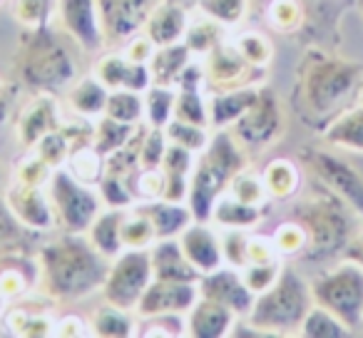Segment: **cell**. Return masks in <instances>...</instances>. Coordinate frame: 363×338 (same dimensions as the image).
Returning a JSON list of instances; mask_svg holds the SVG:
<instances>
[{"label": "cell", "instance_id": "obj_1", "mask_svg": "<svg viewBox=\"0 0 363 338\" xmlns=\"http://www.w3.org/2000/svg\"><path fill=\"white\" fill-rule=\"evenodd\" d=\"M107 257H102L90 239L67 234L45 244L38 257L40 286L57 301H75L90 296L107 276Z\"/></svg>", "mask_w": 363, "mask_h": 338}, {"label": "cell", "instance_id": "obj_2", "mask_svg": "<svg viewBox=\"0 0 363 338\" xmlns=\"http://www.w3.org/2000/svg\"><path fill=\"white\" fill-rule=\"evenodd\" d=\"M363 80V67L358 62L311 52L301 62L296 85V102L303 122L326 130L336 115L346 110L348 100L356 95Z\"/></svg>", "mask_w": 363, "mask_h": 338}, {"label": "cell", "instance_id": "obj_3", "mask_svg": "<svg viewBox=\"0 0 363 338\" xmlns=\"http://www.w3.org/2000/svg\"><path fill=\"white\" fill-rule=\"evenodd\" d=\"M21 82L33 92H55L75 80L77 62L70 45L50 26L26 30L16 57Z\"/></svg>", "mask_w": 363, "mask_h": 338}, {"label": "cell", "instance_id": "obj_4", "mask_svg": "<svg viewBox=\"0 0 363 338\" xmlns=\"http://www.w3.org/2000/svg\"><path fill=\"white\" fill-rule=\"evenodd\" d=\"M346 207L341 197L316 179V192L294 209V219L306 232V252L301 254L306 261H326L343 254L353 237Z\"/></svg>", "mask_w": 363, "mask_h": 338}, {"label": "cell", "instance_id": "obj_5", "mask_svg": "<svg viewBox=\"0 0 363 338\" xmlns=\"http://www.w3.org/2000/svg\"><path fill=\"white\" fill-rule=\"evenodd\" d=\"M311 306V286L294 269L281 266V274H279L277 281L267 291L257 293L247 321L254 328H259L264 336L294 333L301 328Z\"/></svg>", "mask_w": 363, "mask_h": 338}, {"label": "cell", "instance_id": "obj_6", "mask_svg": "<svg viewBox=\"0 0 363 338\" xmlns=\"http://www.w3.org/2000/svg\"><path fill=\"white\" fill-rule=\"evenodd\" d=\"M313 303L333 316H338L348 328H363V269L351 261L323 271L311 283Z\"/></svg>", "mask_w": 363, "mask_h": 338}, {"label": "cell", "instance_id": "obj_7", "mask_svg": "<svg viewBox=\"0 0 363 338\" xmlns=\"http://www.w3.org/2000/svg\"><path fill=\"white\" fill-rule=\"evenodd\" d=\"M48 197H50L55 224H60L67 234H87L97 214L102 212L100 194L82 184L70 169H52L48 179Z\"/></svg>", "mask_w": 363, "mask_h": 338}, {"label": "cell", "instance_id": "obj_8", "mask_svg": "<svg viewBox=\"0 0 363 338\" xmlns=\"http://www.w3.org/2000/svg\"><path fill=\"white\" fill-rule=\"evenodd\" d=\"M155 278L150 249H122L112 259L107 276L102 281V296L112 306L135 311L137 301Z\"/></svg>", "mask_w": 363, "mask_h": 338}, {"label": "cell", "instance_id": "obj_9", "mask_svg": "<svg viewBox=\"0 0 363 338\" xmlns=\"http://www.w3.org/2000/svg\"><path fill=\"white\" fill-rule=\"evenodd\" d=\"M227 130L232 132L234 140L242 145L247 154L249 152H257V154L264 152L284 130V117L277 95L269 87H259V95L252 102V107Z\"/></svg>", "mask_w": 363, "mask_h": 338}, {"label": "cell", "instance_id": "obj_10", "mask_svg": "<svg viewBox=\"0 0 363 338\" xmlns=\"http://www.w3.org/2000/svg\"><path fill=\"white\" fill-rule=\"evenodd\" d=\"M301 159L306 162V167L323 187H328L348 204V209L363 217V177L346 159L326 150H313V147L301 152Z\"/></svg>", "mask_w": 363, "mask_h": 338}, {"label": "cell", "instance_id": "obj_11", "mask_svg": "<svg viewBox=\"0 0 363 338\" xmlns=\"http://www.w3.org/2000/svg\"><path fill=\"white\" fill-rule=\"evenodd\" d=\"M160 3L162 0H97L107 45L132 40Z\"/></svg>", "mask_w": 363, "mask_h": 338}, {"label": "cell", "instance_id": "obj_12", "mask_svg": "<svg viewBox=\"0 0 363 338\" xmlns=\"http://www.w3.org/2000/svg\"><path fill=\"white\" fill-rule=\"evenodd\" d=\"M264 67H254L252 62H247L242 57V52L237 50V45H227L219 43L212 52L207 55L204 62V72H207V87H212V92H224L234 90V87H247L257 85V80L262 77Z\"/></svg>", "mask_w": 363, "mask_h": 338}, {"label": "cell", "instance_id": "obj_13", "mask_svg": "<svg viewBox=\"0 0 363 338\" xmlns=\"http://www.w3.org/2000/svg\"><path fill=\"white\" fill-rule=\"evenodd\" d=\"M57 16L62 30L82 47V52H95L107 45L97 0H57Z\"/></svg>", "mask_w": 363, "mask_h": 338}, {"label": "cell", "instance_id": "obj_14", "mask_svg": "<svg viewBox=\"0 0 363 338\" xmlns=\"http://www.w3.org/2000/svg\"><path fill=\"white\" fill-rule=\"evenodd\" d=\"M199 298V281H162L152 278L137 301L135 311L140 318H152L160 313H187Z\"/></svg>", "mask_w": 363, "mask_h": 338}, {"label": "cell", "instance_id": "obj_15", "mask_svg": "<svg viewBox=\"0 0 363 338\" xmlns=\"http://www.w3.org/2000/svg\"><path fill=\"white\" fill-rule=\"evenodd\" d=\"M199 296H207V298H212V301L224 303V306L232 308L239 318V316H249L257 293L244 283L239 269L219 266L209 274H202V278H199Z\"/></svg>", "mask_w": 363, "mask_h": 338}, {"label": "cell", "instance_id": "obj_16", "mask_svg": "<svg viewBox=\"0 0 363 338\" xmlns=\"http://www.w3.org/2000/svg\"><path fill=\"white\" fill-rule=\"evenodd\" d=\"M227 189H229V179L224 174H219L214 167H209L199 157L192 177H189V194H187V204L194 222H212L214 204H217V199Z\"/></svg>", "mask_w": 363, "mask_h": 338}, {"label": "cell", "instance_id": "obj_17", "mask_svg": "<svg viewBox=\"0 0 363 338\" xmlns=\"http://www.w3.org/2000/svg\"><path fill=\"white\" fill-rule=\"evenodd\" d=\"M179 247L199 274H209L224 264L222 237L207 222H192L179 234Z\"/></svg>", "mask_w": 363, "mask_h": 338}, {"label": "cell", "instance_id": "obj_18", "mask_svg": "<svg viewBox=\"0 0 363 338\" xmlns=\"http://www.w3.org/2000/svg\"><path fill=\"white\" fill-rule=\"evenodd\" d=\"M13 214L33 232H50L55 227V212L48 192L43 187H28V184H13L6 194Z\"/></svg>", "mask_w": 363, "mask_h": 338}, {"label": "cell", "instance_id": "obj_19", "mask_svg": "<svg viewBox=\"0 0 363 338\" xmlns=\"http://www.w3.org/2000/svg\"><path fill=\"white\" fill-rule=\"evenodd\" d=\"M18 140L26 150H33L48 132L60 127V115H57V102L52 100V92H38V97L30 105L23 107L18 115Z\"/></svg>", "mask_w": 363, "mask_h": 338}, {"label": "cell", "instance_id": "obj_20", "mask_svg": "<svg viewBox=\"0 0 363 338\" xmlns=\"http://www.w3.org/2000/svg\"><path fill=\"white\" fill-rule=\"evenodd\" d=\"M237 313L224 303L199 296L197 303L187 311V333L192 338H224L229 336Z\"/></svg>", "mask_w": 363, "mask_h": 338}, {"label": "cell", "instance_id": "obj_21", "mask_svg": "<svg viewBox=\"0 0 363 338\" xmlns=\"http://www.w3.org/2000/svg\"><path fill=\"white\" fill-rule=\"evenodd\" d=\"M187 11L182 3L177 0H162L160 6L152 11V16L145 23V35L150 38V43L155 47H164L172 43L184 40V33H187Z\"/></svg>", "mask_w": 363, "mask_h": 338}, {"label": "cell", "instance_id": "obj_22", "mask_svg": "<svg viewBox=\"0 0 363 338\" xmlns=\"http://www.w3.org/2000/svg\"><path fill=\"white\" fill-rule=\"evenodd\" d=\"M155 278L162 281H199L202 274L192 266L179 247V239H157L150 249Z\"/></svg>", "mask_w": 363, "mask_h": 338}, {"label": "cell", "instance_id": "obj_23", "mask_svg": "<svg viewBox=\"0 0 363 338\" xmlns=\"http://www.w3.org/2000/svg\"><path fill=\"white\" fill-rule=\"evenodd\" d=\"M259 87L247 85V87H234V90L214 92L212 102H209V125L217 130H227L232 127L244 112L252 107V102L257 100Z\"/></svg>", "mask_w": 363, "mask_h": 338}, {"label": "cell", "instance_id": "obj_24", "mask_svg": "<svg viewBox=\"0 0 363 338\" xmlns=\"http://www.w3.org/2000/svg\"><path fill=\"white\" fill-rule=\"evenodd\" d=\"M145 214L152 219L157 239H177L189 224L194 222L189 207L182 202H167V199H155V202L142 204Z\"/></svg>", "mask_w": 363, "mask_h": 338}, {"label": "cell", "instance_id": "obj_25", "mask_svg": "<svg viewBox=\"0 0 363 338\" xmlns=\"http://www.w3.org/2000/svg\"><path fill=\"white\" fill-rule=\"evenodd\" d=\"M192 62V50L182 43H172V45L164 47H155L150 57V72H152V85H167L174 87L177 80H179L182 70Z\"/></svg>", "mask_w": 363, "mask_h": 338}, {"label": "cell", "instance_id": "obj_26", "mask_svg": "<svg viewBox=\"0 0 363 338\" xmlns=\"http://www.w3.org/2000/svg\"><path fill=\"white\" fill-rule=\"evenodd\" d=\"M323 137L331 147L363 152V105L346 107L341 115L333 117L323 130Z\"/></svg>", "mask_w": 363, "mask_h": 338}, {"label": "cell", "instance_id": "obj_27", "mask_svg": "<svg viewBox=\"0 0 363 338\" xmlns=\"http://www.w3.org/2000/svg\"><path fill=\"white\" fill-rule=\"evenodd\" d=\"M122 219H125V209H110L97 214V219L92 222V227L87 229V237H90L92 247L107 259H115L122 252Z\"/></svg>", "mask_w": 363, "mask_h": 338}, {"label": "cell", "instance_id": "obj_28", "mask_svg": "<svg viewBox=\"0 0 363 338\" xmlns=\"http://www.w3.org/2000/svg\"><path fill=\"white\" fill-rule=\"evenodd\" d=\"M262 217H264V207L239 202L232 194H222L212 212V222L219 229H252L262 222Z\"/></svg>", "mask_w": 363, "mask_h": 338}, {"label": "cell", "instance_id": "obj_29", "mask_svg": "<svg viewBox=\"0 0 363 338\" xmlns=\"http://www.w3.org/2000/svg\"><path fill=\"white\" fill-rule=\"evenodd\" d=\"M262 179L272 199H291L301 187V172L289 159H272L264 167Z\"/></svg>", "mask_w": 363, "mask_h": 338}, {"label": "cell", "instance_id": "obj_30", "mask_svg": "<svg viewBox=\"0 0 363 338\" xmlns=\"http://www.w3.org/2000/svg\"><path fill=\"white\" fill-rule=\"evenodd\" d=\"M107 97H110V90L97 77H82L70 90L67 100H70V107L75 115L95 117V115H105Z\"/></svg>", "mask_w": 363, "mask_h": 338}, {"label": "cell", "instance_id": "obj_31", "mask_svg": "<svg viewBox=\"0 0 363 338\" xmlns=\"http://www.w3.org/2000/svg\"><path fill=\"white\" fill-rule=\"evenodd\" d=\"M30 234H38V232L28 229L26 224L13 214L8 199L0 197V259L13 257V254H23V249H28Z\"/></svg>", "mask_w": 363, "mask_h": 338}, {"label": "cell", "instance_id": "obj_32", "mask_svg": "<svg viewBox=\"0 0 363 338\" xmlns=\"http://www.w3.org/2000/svg\"><path fill=\"white\" fill-rule=\"evenodd\" d=\"M92 333L95 336H105V338H127L135 333V321L130 318V311L120 306H112L105 303L95 311L90 323Z\"/></svg>", "mask_w": 363, "mask_h": 338}, {"label": "cell", "instance_id": "obj_33", "mask_svg": "<svg viewBox=\"0 0 363 338\" xmlns=\"http://www.w3.org/2000/svg\"><path fill=\"white\" fill-rule=\"evenodd\" d=\"M298 333L306 338H348L351 336V328L341 321L338 316H333L331 311L316 306L313 303L311 311L306 313Z\"/></svg>", "mask_w": 363, "mask_h": 338}, {"label": "cell", "instance_id": "obj_34", "mask_svg": "<svg viewBox=\"0 0 363 338\" xmlns=\"http://www.w3.org/2000/svg\"><path fill=\"white\" fill-rule=\"evenodd\" d=\"M137 132L135 125H127V122H117L112 117H102L95 125V135H92V147L100 152L102 157H107L110 152L125 147L132 140V135Z\"/></svg>", "mask_w": 363, "mask_h": 338}, {"label": "cell", "instance_id": "obj_35", "mask_svg": "<svg viewBox=\"0 0 363 338\" xmlns=\"http://www.w3.org/2000/svg\"><path fill=\"white\" fill-rule=\"evenodd\" d=\"M67 164H70V172L75 174L82 184H87V187H95V184H100V179L105 177V157L92 145L72 150L70 157H67Z\"/></svg>", "mask_w": 363, "mask_h": 338}, {"label": "cell", "instance_id": "obj_36", "mask_svg": "<svg viewBox=\"0 0 363 338\" xmlns=\"http://www.w3.org/2000/svg\"><path fill=\"white\" fill-rule=\"evenodd\" d=\"M122 247L125 249H150L157 242L155 227H152V219L145 214V209H132L125 212L122 219Z\"/></svg>", "mask_w": 363, "mask_h": 338}, {"label": "cell", "instance_id": "obj_37", "mask_svg": "<svg viewBox=\"0 0 363 338\" xmlns=\"http://www.w3.org/2000/svg\"><path fill=\"white\" fill-rule=\"evenodd\" d=\"M177 90L167 85H152L145 97V115L150 127H167L174 120Z\"/></svg>", "mask_w": 363, "mask_h": 338}, {"label": "cell", "instance_id": "obj_38", "mask_svg": "<svg viewBox=\"0 0 363 338\" xmlns=\"http://www.w3.org/2000/svg\"><path fill=\"white\" fill-rule=\"evenodd\" d=\"M222 43V26L212 18L204 16V21L189 23L187 33H184V45L192 50V55L207 57L214 47Z\"/></svg>", "mask_w": 363, "mask_h": 338}, {"label": "cell", "instance_id": "obj_39", "mask_svg": "<svg viewBox=\"0 0 363 338\" xmlns=\"http://www.w3.org/2000/svg\"><path fill=\"white\" fill-rule=\"evenodd\" d=\"M105 115L112 117L117 122H127V125H137L145 115V100L140 97V92L132 90H110L107 97Z\"/></svg>", "mask_w": 363, "mask_h": 338}, {"label": "cell", "instance_id": "obj_40", "mask_svg": "<svg viewBox=\"0 0 363 338\" xmlns=\"http://www.w3.org/2000/svg\"><path fill=\"white\" fill-rule=\"evenodd\" d=\"M174 120L209 127V105L204 102L202 90H177Z\"/></svg>", "mask_w": 363, "mask_h": 338}, {"label": "cell", "instance_id": "obj_41", "mask_svg": "<svg viewBox=\"0 0 363 338\" xmlns=\"http://www.w3.org/2000/svg\"><path fill=\"white\" fill-rule=\"evenodd\" d=\"M55 11H57V0H16V3H13L16 21L21 23L26 30L50 26Z\"/></svg>", "mask_w": 363, "mask_h": 338}, {"label": "cell", "instance_id": "obj_42", "mask_svg": "<svg viewBox=\"0 0 363 338\" xmlns=\"http://www.w3.org/2000/svg\"><path fill=\"white\" fill-rule=\"evenodd\" d=\"M164 135H167V140H169V142L187 147V150H192L194 154L207 150L209 140H212V137L207 135V127H199V125L182 122V120H172L169 125L164 127Z\"/></svg>", "mask_w": 363, "mask_h": 338}, {"label": "cell", "instance_id": "obj_43", "mask_svg": "<svg viewBox=\"0 0 363 338\" xmlns=\"http://www.w3.org/2000/svg\"><path fill=\"white\" fill-rule=\"evenodd\" d=\"M199 11L217 21L222 28H232L247 16V0H197Z\"/></svg>", "mask_w": 363, "mask_h": 338}, {"label": "cell", "instance_id": "obj_44", "mask_svg": "<svg viewBox=\"0 0 363 338\" xmlns=\"http://www.w3.org/2000/svg\"><path fill=\"white\" fill-rule=\"evenodd\" d=\"M130 57L117 55V52H107L105 57H100L95 67V77L107 87V90H125L127 72H130Z\"/></svg>", "mask_w": 363, "mask_h": 338}, {"label": "cell", "instance_id": "obj_45", "mask_svg": "<svg viewBox=\"0 0 363 338\" xmlns=\"http://www.w3.org/2000/svg\"><path fill=\"white\" fill-rule=\"evenodd\" d=\"M227 192L232 194V197H237L239 202L254 204V207H264V202H267V197H269L267 187H264V179L252 172H247V169L239 172L237 177L229 182Z\"/></svg>", "mask_w": 363, "mask_h": 338}, {"label": "cell", "instance_id": "obj_46", "mask_svg": "<svg viewBox=\"0 0 363 338\" xmlns=\"http://www.w3.org/2000/svg\"><path fill=\"white\" fill-rule=\"evenodd\" d=\"M167 145H169V140L164 135V127L147 130L140 147V169H160L162 159H164Z\"/></svg>", "mask_w": 363, "mask_h": 338}, {"label": "cell", "instance_id": "obj_47", "mask_svg": "<svg viewBox=\"0 0 363 338\" xmlns=\"http://www.w3.org/2000/svg\"><path fill=\"white\" fill-rule=\"evenodd\" d=\"M38 154L43 157V159L48 162V164L52 167V169H57V167H62L67 162V157H70L72 147H70V140H67V135L62 132V127H57V130L48 132L45 137H43L40 142H38Z\"/></svg>", "mask_w": 363, "mask_h": 338}, {"label": "cell", "instance_id": "obj_48", "mask_svg": "<svg viewBox=\"0 0 363 338\" xmlns=\"http://www.w3.org/2000/svg\"><path fill=\"white\" fill-rule=\"evenodd\" d=\"M222 254L224 264L234 269H244L249 264V234L244 229H224L222 234Z\"/></svg>", "mask_w": 363, "mask_h": 338}, {"label": "cell", "instance_id": "obj_49", "mask_svg": "<svg viewBox=\"0 0 363 338\" xmlns=\"http://www.w3.org/2000/svg\"><path fill=\"white\" fill-rule=\"evenodd\" d=\"M239 271H242L244 283H247L254 293H262L279 278L281 264H279V259H274V261H252L244 269H239Z\"/></svg>", "mask_w": 363, "mask_h": 338}, {"label": "cell", "instance_id": "obj_50", "mask_svg": "<svg viewBox=\"0 0 363 338\" xmlns=\"http://www.w3.org/2000/svg\"><path fill=\"white\" fill-rule=\"evenodd\" d=\"M100 189V199L105 207L110 209H125V207H132L135 204V194L132 189L127 187L125 177H115V174H105L97 184Z\"/></svg>", "mask_w": 363, "mask_h": 338}, {"label": "cell", "instance_id": "obj_51", "mask_svg": "<svg viewBox=\"0 0 363 338\" xmlns=\"http://www.w3.org/2000/svg\"><path fill=\"white\" fill-rule=\"evenodd\" d=\"M274 244H277L279 257H301L306 252V232L301 224L294 219L277 229L274 234Z\"/></svg>", "mask_w": 363, "mask_h": 338}, {"label": "cell", "instance_id": "obj_52", "mask_svg": "<svg viewBox=\"0 0 363 338\" xmlns=\"http://www.w3.org/2000/svg\"><path fill=\"white\" fill-rule=\"evenodd\" d=\"M234 45L242 52L244 60L252 62L254 67H264L272 60V43L264 35H259V33H242V35L234 40Z\"/></svg>", "mask_w": 363, "mask_h": 338}, {"label": "cell", "instance_id": "obj_53", "mask_svg": "<svg viewBox=\"0 0 363 338\" xmlns=\"http://www.w3.org/2000/svg\"><path fill=\"white\" fill-rule=\"evenodd\" d=\"M50 174L52 167L35 152V154H30L28 159L21 162V167L16 169V182L28 184V187H43V184H48Z\"/></svg>", "mask_w": 363, "mask_h": 338}, {"label": "cell", "instance_id": "obj_54", "mask_svg": "<svg viewBox=\"0 0 363 338\" xmlns=\"http://www.w3.org/2000/svg\"><path fill=\"white\" fill-rule=\"evenodd\" d=\"M162 169L167 174H182V177H192L194 172V152L187 147L174 145L169 142L164 152V159H162Z\"/></svg>", "mask_w": 363, "mask_h": 338}, {"label": "cell", "instance_id": "obj_55", "mask_svg": "<svg viewBox=\"0 0 363 338\" xmlns=\"http://www.w3.org/2000/svg\"><path fill=\"white\" fill-rule=\"evenodd\" d=\"M269 21L279 30H294L301 21V8H298L296 0H274L269 6Z\"/></svg>", "mask_w": 363, "mask_h": 338}, {"label": "cell", "instance_id": "obj_56", "mask_svg": "<svg viewBox=\"0 0 363 338\" xmlns=\"http://www.w3.org/2000/svg\"><path fill=\"white\" fill-rule=\"evenodd\" d=\"M8 316L16 318V323H11L13 333H21V336H48V333H55L50 331V323L43 321V318L38 316H28L26 308H13V311H8Z\"/></svg>", "mask_w": 363, "mask_h": 338}, {"label": "cell", "instance_id": "obj_57", "mask_svg": "<svg viewBox=\"0 0 363 338\" xmlns=\"http://www.w3.org/2000/svg\"><path fill=\"white\" fill-rule=\"evenodd\" d=\"M202 85H207V72H204V65L199 62H189L184 70H182L179 80H177L174 87L179 90H202Z\"/></svg>", "mask_w": 363, "mask_h": 338}, {"label": "cell", "instance_id": "obj_58", "mask_svg": "<svg viewBox=\"0 0 363 338\" xmlns=\"http://www.w3.org/2000/svg\"><path fill=\"white\" fill-rule=\"evenodd\" d=\"M152 52H155V45L150 43V38L147 35H135L132 40H127V50L125 55L130 57L132 62H150Z\"/></svg>", "mask_w": 363, "mask_h": 338}, {"label": "cell", "instance_id": "obj_59", "mask_svg": "<svg viewBox=\"0 0 363 338\" xmlns=\"http://www.w3.org/2000/svg\"><path fill=\"white\" fill-rule=\"evenodd\" d=\"M341 259H343V261H351V264H356V266L363 269V232L356 234V237H351V242H348L346 249H343Z\"/></svg>", "mask_w": 363, "mask_h": 338}, {"label": "cell", "instance_id": "obj_60", "mask_svg": "<svg viewBox=\"0 0 363 338\" xmlns=\"http://www.w3.org/2000/svg\"><path fill=\"white\" fill-rule=\"evenodd\" d=\"M82 328H87L85 323L80 321V318L70 316V318H62L60 323L55 326V333L57 336H85V331Z\"/></svg>", "mask_w": 363, "mask_h": 338}, {"label": "cell", "instance_id": "obj_61", "mask_svg": "<svg viewBox=\"0 0 363 338\" xmlns=\"http://www.w3.org/2000/svg\"><path fill=\"white\" fill-rule=\"evenodd\" d=\"M6 117H8V102H6V97H0V125H3Z\"/></svg>", "mask_w": 363, "mask_h": 338}, {"label": "cell", "instance_id": "obj_62", "mask_svg": "<svg viewBox=\"0 0 363 338\" xmlns=\"http://www.w3.org/2000/svg\"><path fill=\"white\" fill-rule=\"evenodd\" d=\"M3 301H6V293L0 291V306H3Z\"/></svg>", "mask_w": 363, "mask_h": 338}, {"label": "cell", "instance_id": "obj_63", "mask_svg": "<svg viewBox=\"0 0 363 338\" xmlns=\"http://www.w3.org/2000/svg\"><path fill=\"white\" fill-rule=\"evenodd\" d=\"M177 3H192V0H177ZM194 3H197V0H194Z\"/></svg>", "mask_w": 363, "mask_h": 338}, {"label": "cell", "instance_id": "obj_64", "mask_svg": "<svg viewBox=\"0 0 363 338\" xmlns=\"http://www.w3.org/2000/svg\"><path fill=\"white\" fill-rule=\"evenodd\" d=\"M0 97H3V82H0Z\"/></svg>", "mask_w": 363, "mask_h": 338}]
</instances>
